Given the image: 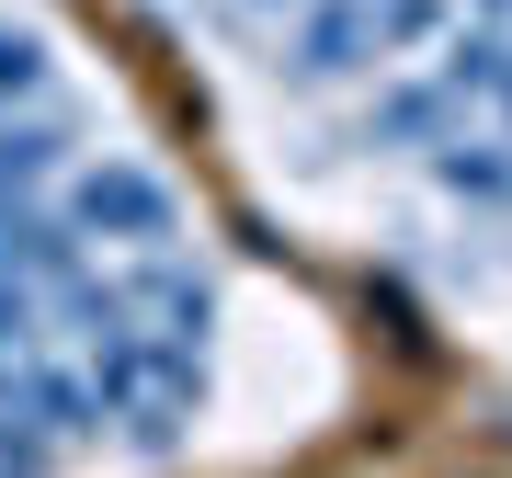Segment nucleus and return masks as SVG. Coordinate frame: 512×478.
<instances>
[{
	"instance_id": "1",
	"label": "nucleus",
	"mask_w": 512,
	"mask_h": 478,
	"mask_svg": "<svg viewBox=\"0 0 512 478\" xmlns=\"http://www.w3.org/2000/svg\"><path fill=\"white\" fill-rule=\"evenodd\" d=\"M57 217H69L80 239H126V251H160V239L183 228V194H171L148 160H114V148H103V160H80V171H69V205H57Z\"/></svg>"
},
{
	"instance_id": "2",
	"label": "nucleus",
	"mask_w": 512,
	"mask_h": 478,
	"mask_svg": "<svg viewBox=\"0 0 512 478\" xmlns=\"http://www.w3.org/2000/svg\"><path fill=\"white\" fill-rule=\"evenodd\" d=\"M296 80H365L387 69V23L376 0H296V46H285Z\"/></svg>"
},
{
	"instance_id": "3",
	"label": "nucleus",
	"mask_w": 512,
	"mask_h": 478,
	"mask_svg": "<svg viewBox=\"0 0 512 478\" xmlns=\"http://www.w3.org/2000/svg\"><path fill=\"white\" fill-rule=\"evenodd\" d=\"M69 274H92V239H80L69 217H46L35 194H23V205H0V285H23V296L46 308Z\"/></svg>"
},
{
	"instance_id": "4",
	"label": "nucleus",
	"mask_w": 512,
	"mask_h": 478,
	"mask_svg": "<svg viewBox=\"0 0 512 478\" xmlns=\"http://www.w3.org/2000/svg\"><path fill=\"white\" fill-rule=\"evenodd\" d=\"M456 114H467V103H456V92H444V80H433V69H421V80H387V92L365 103V148H421V160H433V148H444V137H467V126H456Z\"/></svg>"
},
{
	"instance_id": "5",
	"label": "nucleus",
	"mask_w": 512,
	"mask_h": 478,
	"mask_svg": "<svg viewBox=\"0 0 512 478\" xmlns=\"http://www.w3.org/2000/svg\"><path fill=\"white\" fill-rule=\"evenodd\" d=\"M57 171H69V114H0V205H23Z\"/></svg>"
},
{
	"instance_id": "6",
	"label": "nucleus",
	"mask_w": 512,
	"mask_h": 478,
	"mask_svg": "<svg viewBox=\"0 0 512 478\" xmlns=\"http://www.w3.org/2000/svg\"><path fill=\"white\" fill-rule=\"evenodd\" d=\"M433 183L444 194H512V137H444L433 148Z\"/></svg>"
},
{
	"instance_id": "7",
	"label": "nucleus",
	"mask_w": 512,
	"mask_h": 478,
	"mask_svg": "<svg viewBox=\"0 0 512 478\" xmlns=\"http://www.w3.org/2000/svg\"><path fill=\"white\" fill-rule=\"evenodd\" d=\"M23 92H46V46L0 23V103H23Z\"/></svg>"
},
{
	"instance_id": "8",
	"label": "nucleus",
	"mask_w": 512,
	"mask_h": 478,
	"mask_svg": "<svg viewBox=\"0 0 512 478\" xmlns=\"http://www.w3.org/2000/svg\"><path fill=\"white\" fill-rule=\"evenodd\" d=\"M490 103H501V137H512V57H501V80H490Z\"/></svg>"
},
{
	"instance_id": "9",
	"label": "nucleus",
	"mask_w": 512,
	"mask_h": 478,
	"mask_svg": "<svg viewBox=\"0 0 512 478\" xmlns=\"http://www.w3.org/2000/svg\"><path fill=\"white\" fill-rule=\"evenodd\" d=\"M467 12H478V23H512V0H467Z\"/></svg>"
},
{
	"instance_id": "10",
	"label": "nucleus",
	"mask_w": 512,
	"mask_h": 478,
	"mask_svg": "<svg viewBox=\"0 0 512 478\" xmlns=\"http://www.w3.org/2000/svg\"><path fill=\"white\" fill-rule=\"evenodd\" d=\"M251 12H285V0H251Z\"/></svg>"
}]
</instances>
